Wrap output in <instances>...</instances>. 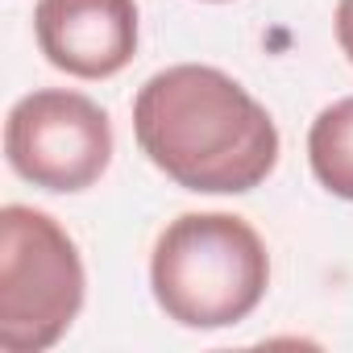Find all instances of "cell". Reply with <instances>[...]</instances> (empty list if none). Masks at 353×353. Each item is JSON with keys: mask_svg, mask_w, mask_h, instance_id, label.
<instances>
[{"mask_svg": "<svg viewBox=\"0 0 353 353\" xmlns=\"http://www.w3.org/2000/svg\"><path fill=\"white\" fill-rule=\"evenodd\" d=\"M133 137L170 183L200 196H245L279 166L270 112L204 63L166 67L137 88Z\"/></svg>", "mask_w": 353, "mask_h": 353, "instance_id": "cell-1", "label": "cell"}, {"mask_svg": "<svg viewBox=\"0 0 353 353\" xmlns=\"http://www.w3.org/2000/svg\"><path fill=\"white\" fill-rule=\"evenodd\" d=\"M270 287V254L233 212H183L150 254V291L183 328H233L258 312Z\"/></svg>", "mask_w": 353, "mask_h": 353, "instance_id": "cell-2", "label": "cell"}, {"mask_svg": "<svg viewBox=\"0 0 353 353\" xmlns=\"http://www.w3.org/2000/svg\"><path fill=\"white\" fill-rule=\"evenodd\" d=\"M88 295L71 233L26 204L0 212V349L42 353L67 336Z\"/></svg>", "mask_w": 353, "mask_h": 353, "instance_id": "cell-3", "label": "cell"}, {"mask_svg": "<svg viewBox=\"0 0 353 353\" xmlns=\"http://www.w3.org/2000/svg\"><path fill=\"white\" fill-rule=\"evenodd\" d=\"M5 154L42 192H88L112 162V125L92 96L42 88L9 108Z\"/></svg>", "mask_w": 353, "mask_h": 353, "instance_id": "cell-4", "label": "cell"}, {"mask_svg": "<svg viewBox=\"0 0 353 353\" xmlns=\"http://www.w3.org/2000/svg\"><path fill=\"white\" fill-rule=\"evenodd\" d=\"M34 34L50 67L112 79L137 54V0H38Z\"/></svg>", "mask_w": 353, "mask_h": 353, "instance_id": "cell-5", "label": "cell"}, {"mask_svg": "<svg viewBox=\"0 0 353 353\" xmlns=\"http://www.w3.org/2000/svg\"><path fill=\"white\" fill-rule=\"evenodd\" d=\"M307 162L324 192L353 204V96L328 104L307 129Z\"/></svg>", "mask_w": 353, "mask_h": 353, "instance_id": "cell-6", "label": "cell"}, {"mask_svg": "<svg viewBox=\"0 0 353 353\" xmlns=\"http://www.w3.org/2000/svg\"><path fill=\"white\" fill-rule=\"evenodd\" d=\"M336 42L341 54L353 63V0H336Z\"/></svg>", "mask_w": 353, "mask_h": 353, "instance_id": "cell-7", "label": "cell"}, {"mask_svg": "<svg viewBox=\"0 0 353 353\" xmlns=\"http://www.w3.org/2000/svg\"><path fill=\"white\" fill-rule=\"evenodd\" d=\"M208 5H225V0H208Z\"/></svg>", "mask_w": 353, "mask_h": 353, "instance_id": "cell-8", "label": "cell"}]
</instances>
